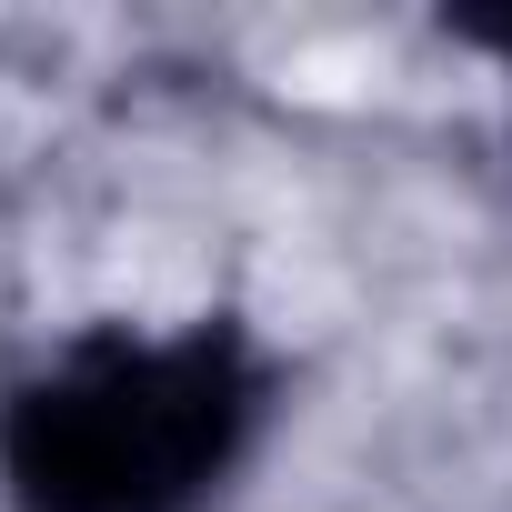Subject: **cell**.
Listing matches in <instances>:
<instances>
[{
    "label": "cell",
    "mask_w": 512,
    "mask_h": 512,
    "mask_svg": "<svg viewBox=\"0 0 512 512\" xmlns=\"http://www.w3.org/2000/svg\"><path fill=\"white\" fill-rule=\"evenodd\" d=\"M272 402V362L241 322L171 342L91 332L0 412V482L21 512H201Z\"/></svg>",
    "instance_id": "cell-1"
},
{
    "label": "cell",
    "mask_w": 512,
    "mask_h": 512,
    "mask_svg": "<svg viewBox=\"0 0 512 512\" xmlns=\"http://www.w3.org/2000/svg\"><path fill=\"white\" fill-rule=\"evenodd\" d=\"M462 41H482V51H512V11H442Z\"/></svg>",
    "instance_id": "cell-2"
}]
</instances>
